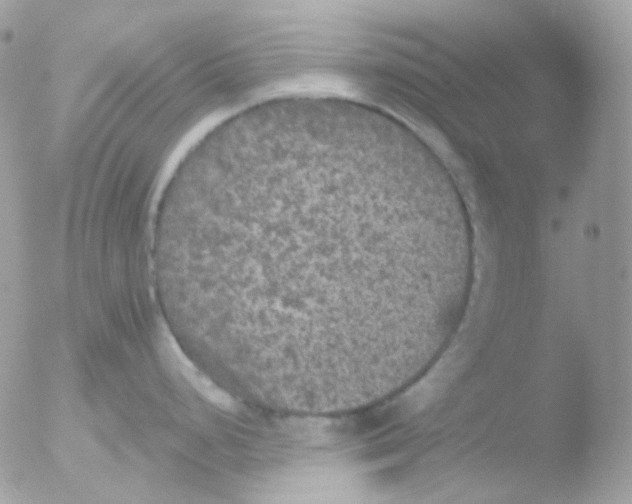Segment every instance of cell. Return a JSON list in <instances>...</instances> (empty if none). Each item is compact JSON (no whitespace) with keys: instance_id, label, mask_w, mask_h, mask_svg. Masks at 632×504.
Segmentation results:
<instances>
[{"instance_id":"1","label":"cell","mask_w":632,"mask_h":504,"mask_svg":"<svg viewBox=\"0 0 632 504\" xmlns=\"http://www.w3.org/2000/svg\"><path fill=\"white\" fill-rule=\"evenodd\" d=\"M200 263L226 290V326L268 348L329 354L399 321L435 259L424 212L342 171L241 185L203 215Z\"/></svg>"}]
</instances>
